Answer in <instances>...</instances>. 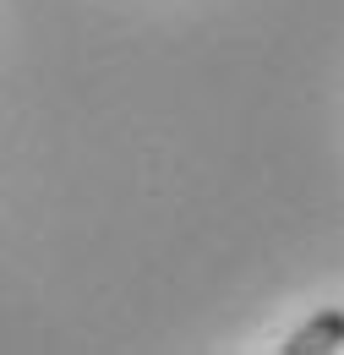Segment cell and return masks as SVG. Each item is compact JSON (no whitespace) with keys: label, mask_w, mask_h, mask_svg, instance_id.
I'll use <instances>...</instances> for the list:
<instances>
[{"label":"cell","mask_w":344,"mask_h":355,"mask_svg":"<svg viewBox=\"0 0 344 355\" xmlns=\"http://www.w3.org/2000/svg\"><path fill=\"white\" fill-rule=\"evenodd\" d=\"M284 355H339L344 350V311H317V317H306L301 328L279 345Z\"/></svg>","instance_id":"6da1fadb"}]
</instances>
